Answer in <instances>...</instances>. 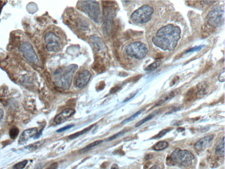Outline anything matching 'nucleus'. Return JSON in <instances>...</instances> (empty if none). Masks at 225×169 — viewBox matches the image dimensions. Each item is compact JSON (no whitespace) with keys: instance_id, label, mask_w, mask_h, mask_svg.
Here are the masks:
<instances>
[{"instance_id":"f03ea898","label":"nucleus","mask_w":225,"mask_h":169,"mask_svg":"<svg viewBox=\"0 0 225 169\" xmlns=\"http://www.w3.org/2000/svg\"><path fill=\"white\" fill-rule=\"evenodd\" d=\"M78 69V66L72 65L65 68H59L55 72V75L58 76L56 85L62 89H68L71 84L72 79Z\"/></svg>"},{"instance_id":"c9c22d12","label":"nucleus","mask_w":225,"mask_h":169,"mask_svg":"<svg viewBox=\"0 0 225 169\" xmlns=\"http://www.w3.org/2000/svg\"><path fill=\"white\" fill-rule=\"evenodd\" d=\"M4 115V112L3 111L2 109L0 108V121L2 119Z\"/></svg>"},{"instance_id":"2eb2a0df","label":"nucleus","mask_w":225,"mask_h":169,"mask_svg":"<svg viewBox=\"0 0 225 169\" xmlns=\"http://www.w3.org/2000/svg\"><path fill=\"white\" fill-rule=\"evenodd\" d=\"M178 92H179V91H178V90H175L174 91L170 92L168 94H166V95L163 96L162 97H161V98L160 99L159 101L156 104L155 106V107L158 106L164 103L165 102L167 101L170 100L172 98H174V97H175L178 94Z\"/></svg>"},{"instance_id":"6e6552de","label":"nucleus","mask_w":225,"mask_h":169,"mask_svg":"<svg viewBox=\"0 0 225 169\" xmlns=\"http://www.w3.org/2000/svg\"><path fill=\"white\" fill-rule=\"evenodd\" d=\"M19 50L27 60L33 64L38 63V59L31 45L27 41H23L19 45Z\"/></svg>"},{"instance_id":"7ed1b4c3","label":"nucleus","mask_w":225,"mask_h":169,"mask_svg":"<svg viewBox=\"0 0 225 169\" xmlns=\"http://www.w3.org/2000/svg\"><path fill=\"white\" fill-rule=\"evenodd\" d=\"M194 158V156L191 151L187 150H181L180 148H176L170 157L172 163L184 167L191 165Z\"/></svg>"},{"instance_id":"423d86ee","label":"nucleus","mask_w":225,"mask_h":169,"mask_svg":"<svg viewBox=\"0 0 225 169\" xmlns=\"http://www.w3.org/2000/svg\"><path fill=\"white\" fill-rule=\"evenodd\" d=\"M127 54L131 58L141 60L146 56L148 52L147 45L140 41L129 44L126 46Z\"/></svg>"},{"instance_id":"4c0bfd02","label":"nucleus","mask_w":225,"mask_h":169,"mask_svg":"<svg viewBox=\"0 0 225 169\" xmlns=\"http://www.w3.org/2000/svg\"><path fill=\"white\" fill-rule=\"evenodd\" d=\"M111 169H119V167L118 166H117V165L114 164L113 165V166H112L111 168Z\"/></svg>"},{"instance_id":"9b49d317","label":"nucleus","mask_w":225,"mask_h":169,"mask_svg":"<svg viewBox=\"0 0 225 169\" xmlns=\"http://www.w3.org/2000/svg\"><path fill=\"white\" fill-rule=\"evenodd\" d=\"M75 112V111L71 108H66L62 112L56 115L54 119V122L56 125H59L65 122L69 118L71 117Z\"/></svg>"},{"instance_id":"f257e3e1","label":"nucleus","mask_w":225,"mask_h":169,"mask_svg":"<svg viewBox=\"0 0 225 169\" xmlns=\"http://www.w3.org/2000/svg\"><path fill=\"white\" fill-rule=\"evenodd\" d=\"M180 27L167 24L160 28L152 39L155 46L164 50L172 51L176 48L180 38Z\"/></svg>"},{"instance_id":"a878e982","label":"nucleus","mask_w":225,"mask_h":169,"mask_svg":"<svg viewBox=\"0 0 225 169\" xmlns=\"http://www.w3.org/2000/svg\"><path fill=\"white\" fill-rule=\"evenodd\" d=\"M126 131L127 130H122L121 131L118 132V133H117L113 135L112 136L109 138H108V139L107 140V141H113L115 139L117 138H119V137H120L121 136L123 135L126 132Z\"/></svg>"},{"instance_id":"f3484780","label":"nucleus","mask_w":225,"mask_h":169,"mask_svg":"<svg viewBox=\"0 0 225 169\" xmlns=\"http://www.w3.org/2000/svg\"><path fill=\"white\" fill-rule=\"evenodd\" d=\"M95 125V124H93V125H91L89 127H87L86 128L84 129V130H82L79 132H77V133H74V134H72L71 135L69 136L68 137V138L70 139H73L75 138H78V137H79L81 135L83 134L84 133H86L88 131L91 130V128L92 127H94Z\"/></svg>"},{"instance_id":"dca6fc26","label":"nucleus","mask_w":225,"mask_h":169,"mask_svg":"<svg viewBox=\"0 0 225 169\" xmlns=\"http://www.w3.org/2000/svg\"><path fill=\"white\" fill-rule=\"evenodd\" d=\"M215 153L216 155L220 157H224L225 156V138H223L221 142L216 147Z\"/></svg>"},{"instance_id":"a211bd4d","label":"nucleus","mask_w":225,"mask_h":169,"mask_svg":"<svg viewBox=\"0 0 225 169\" xmlns=\"http://www.w3.org/2000/svg\"><path fill=\"white\" fill-rule=\"evenodd\" d=\"M44 142L45 141L43 140L39 141L36 142L30 145L27 146L25 147V148L30 151H34L40 147L43 144Z\"/></svg>"},{"instance_id":"4be33fe9","label":"nucleus","mask_w":225,"mask_h":169,"mask_svg":"<svg viewBox=\"0 0 225 169\" xmlns=\"http://www.w3.org/2000/svg\"><path fill=\"white\" fill-rule=\"evenodd\" d=\"M161 61H158L154 62L152 64L149 65L148 66L145 68V70L146 71H153L155 69L157 68L158 67H159L161 65Z\"/></svg>"},{"instance_id":"58836bf2","label":"nucleus","mask_w":225,"mask_h":169,"mask_svg":"<svg viewBox=\"0 0 225 169\" xmlns=\"http://www.w3.org/2000/svg\"><path fill=\"white\" fill-rule=\"evenodd\" d=\"M179 79V77H176L175 78H174V80L172 81V84H171V85H173L174 84H175V82H176V81L178 80V79Z\"/></svg>"},{"instance_id":"393cba45","label":"nucleus","mask_w":225,"mask_h":169,"mask_svg":"<svg viewBox=\"0 0 225 169\" xmlns=\"http://www.w3.org/2000/svg\"><path fill=\"white\" fill-rule=\"evenodd\" d=\"M27 164H28V161L27 160H24L15 165L13 167V169H23L25 167Z\"/></svg>"},{"instance_id":"ddd939ff","label":"nucleus","mask_w":225,"mask_h":169,"mask_svg":"<svg viewBox=\"0 0 225 169\" xmlns=\"http://www.w3.org/2000/svg\"><path fill=\"white\" fill-rule=\"evenodd\" d=\"M38 132V128L36 127L30 128L25 130L22 133L18 140V144H23L26 143L27 141L35 135Z\"/></svg>"},{"instance_id":"9d476101","label":"nucleus","mask_w":225,"mask_h":169,"mask_svg":"<svg viewBox=\"0 0 225 169\" xmlns=\"http://www.w3.org/2000/svg\"><path fill=\"white\" fill-rule=\"evenodd\" d=\"M91 74L89 71L84 70L81 72L77 76L75 81V85L79 89H83L89 82Z\"/></svg>"},{"instance_id":"b1692460","label":"nucleus","mask_w":225,"mask_h":169,"mask_svg":"<svg viewBox=\"0 0 225 169\" xmlns=\"http://www.w3.org/2000/svg\"><path fill=\"white\" fill-rule=\"evenodd\" d=\"M93 69L98 72H102L104 70V65L101 63V61H96L93 66Z\"/></svg>"},{"instance_id":"e433bc0d","label":"nucleus","mask_w":225,"mask_h":169,"mask_svg":"<svg viewBox=\"0 0 225 169\" xmlns=\"http://www.w3.org/2000/svg\"><path fill=\"white\" fill-rule=\"evenodd\" d=\"M216 2V1H203V2H201L205 3V4H210Z\"/></svg>"},{"instance_id":"473e14b6","label":"nucleus","mask_w":225,"mask_h":169,"mask_svg":"<svg viewBox=\"0 0 225 169\" xmlns=\"http://www.w3.org/2000/svg\"><path fill=\"white\" fill-rule=\"evenodd\" d=\"M136 93H137V92H136V93H132V94H131V95H129V96H128V97H127V98H126V99H125V100H124V102L127 101H129V100H130V99H131V98H133V97H134V96H135V95H136Z\"/></svg>"},{"instance_id":"bb28decb","label":"nucleus","mask_w":225,"mask_h":169,"mask_svg":"<svg viewBox=\"0 0 225 169\" xmlns=\"http://www.w3.org/2000/svg\"><path fill=\"white\" fill-rule=\"evenodd\" d=\"M169 131H170V130H169V129H164V130H163L162 131H160V133L154 137V138H162L166 134H167V133Z\"/></svg>"},{"instance_id":"7c9ffc66","label":"nucleus","mask_w":225,"mask_h":169,"mask_svg":"<svg viewBox=\"0 0 225 169\" xmlns=\"http://www.w3.org/2000/svg\"><path fill=\"white\" fill-rule=\"evenodd\" d=\"M58 167V164L57 163H54L50 165L49 167L46 169H57Z\"/></svg>"},{"instance_id":"c85d7f7f","label":"nucleus","mask_w":225,"mask_h":169,"mask_svg":"<svg viewBox=\"0 0 225 169\" xmlns=\"http://www.w3.org/2000/svg\"><path fill=\"white\" fill-rule=\"evenodd\" d=\"M74 126V124H71V125H68V126H66V127H63V128H60L59 130H57V132H61L64 131H66V130H68V129H70V128H72V127Z\"/></svg>"},{"instance_id":"2f4dec72","label":"nucleus","mask_w":225,"mask_h":169,"mask_svg":"<svg viewBox=\"0 0 225 169\" xmlns=\"http://www.w3.org/2000/svg\"><path fill=\"white\" fill-rule=\"evenodd\" d=\"M225 71L223 70V72L220 75V76H219V79L220 81L221 82H223L224 81V77H225Z\"/></svg>"},{"instance_id":"f8f14e48","label":"nucleus","mask_w":225,"mask_h":169,"mask_svg":"<svg viewBox=\"0 0 225 169\" xmlns=\"http://www.w3.org/2000/svg\"><path fill=\"white\" fill-rule=\"evenodd\" d=\"M214 138L212 135L207 136L200 139L194 144V148L196 151H200L204 150L210 144Z\"/></svg>"},{"instance_id":"4468645a","label":"nucleus","mask_w":225,"mask_h":169,"mask_svg":"<svg viewBox=\"0 0 225 169\" xmlns=\"http://www.w3.org/2000/svg\"><path fill=\"white\" fill-rule=\"evenodd\" d=\"M208 85L205 81L200 82L196 88V96L198 98L203 96L207 93Z\"/></svg>"},{"instance_id":"aec40b11","label":"nucleus","mask_w":225,"mask_h":169,"mask_svg":"<svg viewBox=\"0 0 225 169\" xmlns=\"http://www.w3.org/2000/svg\"><path fill=\"white\" fill-rule=\"evenodd\" d=\"M144 111H145V109H141L139 111H137V112L135 113L134 114H133V115L131 116L130 117H129V118H128L125 119V120H124V121L121 122V124H126L127 123H128V122H131L132 120L135 119L136 118L138 117L140 114L144 112Z\"/></svg>"},{"instance_id":"72a5a7b5","label":"nucleus","mask_w":225,"mask_h":169,"mask_svg":"<svg viewBox=\"0 0 225 169\" xmlns=\"http://www.w3.org/2000/svg\"><path fill=\"white\" fill-rule=\"evenodd\" d=\"M6 2H5V1H0V14H1L3 7L6 4Z\"/></svg>"},{"instance_id":"412c9836","label":"nucleus","mask_w":225,"mask_h":169,"mask_svg":"<svg viewBox=\"0 0 225 169\" xmlns=\"http://www.w3.org/2000/svg\"><path fill=\"white\" fill-rule=\"evenodd\" d=\"M156 114V113H153L152 114H150V115H149L148 116H147V117L145 118H143V119L140 120V121L137 122V123H136V124H135V127H140V126H141V125H143V124H144V123H145V122H147V121H149V120H151V119H152V118H153L154 116Z\"/></svg>"},{"instance_id":"39448f33","label":"nucleus","mask_w":225,"mask_h":169,"mask_svg":"<svg viewBox=\"0 0 225 169\" xmlns=\"http://www.w3.org/2000/svg\"><path fill=\"white\" fill-rule=\"evenodd\" d=\"M153 12L152 7L148 5H144L132 13L131 19L135 24H145L151 19Z\"/></svg>"},{"instance_id":"20e7f679","label":"nucleus","mask_w":225,"mask_h":169,"mask_svg":"<svg viewBox=\"0 0 225 169\" xmlns=\"http://www.w3.org/2000/svg\"><path fill=\"white\" fill-rule=\"evenodd\" d=\"M80 8L88 15L91 19L96 23L101 21V12L99 3L96 1H80Z\"/></svg>"},{"instance_id":"0eeeda50","label":"nucleus","mask_w":225,"mask_h":169,"mask_svg":"<svg viewBox=\"0 0 225 169\" xmlns=\"http://www.w3.org/2000/svg\"><path fill=\"white\" fill-rule=\"evenodd\" d=\"M224 11L220 8L211 11L207 16V24L214 28L223 25L224 23Z\"/></svg>"},{"instance_id":"cd10ccee","label":"nucleus","mask_w":225,"mask_h":169,"mask_svg":"<svg viewBox=\"0 0 225 169\" xmlns=\"http://www.w3.org/2000/svg\"><path fill=\"white\" fill-rule=\"evenodd\" d=\"M103 142V141L102 140L95 141L94 142L90 144L87 146L86 147L84 148L83 150H85L86 149H90L91 147H94L96 146L99 145L100 144L102 143Z\"/></svg>"},{"instance_id":"5701e85b","label":"nucleus","mask_w":225,"mask_h":169,"mask_svg":"<svg viewBox=\"0 0 225 169\" xmlns=\"http://www.w3.org/2000/svg\"><path fill=\"white\" fill-rule=\"evenodd\" d=\"M19 130L16 127L11 128L9 131V136L12 139H15L18 136L19 134Z\"/></svg>"},{"instance_id":"1a4fd4ad","label":"nucleus","mask_w":225,"mask_h":169,"mask_svg":"<svg viewBox=\"0 0 225 169\" xmlns=\"http://www.w3.org/2000/svg\"><path fill=\"white\" fill-rule=\"evenodd\" d=\"M45 41L46 44L47 49L50 52H57L60 48L61 40L52 32H48L45 34Z\"/></svg>"},{"instance_id":"f704fd0d","label":"nucleus","mask_w":225,"mask_h":169,"mask_svg":"<svg viewBox=\"0 0 225 169\" xmlns=\"http://www.w3.org/2000/svg\"><path fill=\"white\" fill-rule=\"evenodd\" d=\"M42 131L43 129L42 130H41V131H40L38 133H37V134H36L35 135V139L38 138H39V137H40L41 135L42 132Z\"/></svg>"},{"instance_id":"6ab92c4d","label":"nucleus","mask_w":225,"mask_h":169,"mask_svg":"<svg viewBox=\"0 0 225 169\" xmlns=\"http://www.w3.org/2000/svg\"><path fill=\"white\" fill-rule=\"evenodd\" d=\"M168 146V143L164 141H161L157 143L153 147V149L157 151L164 150Z\"/></svg>"},{"instance_id":"c756f323","label":"nucleus","mask_w":225,"mask_h":169,"mask_svg":"<svg viewBox=\"0 0 225 169\" xmlns=\"http://www.w3.org/2000/svg\"><path fill=\"white\" fill-rule=\"evenodd\" d=\"M203 47V45L202 46H196V47L190 49L189 50L187 51L186 52H194V51H197V50H200Z\"/></svg>"}]
</instances>
